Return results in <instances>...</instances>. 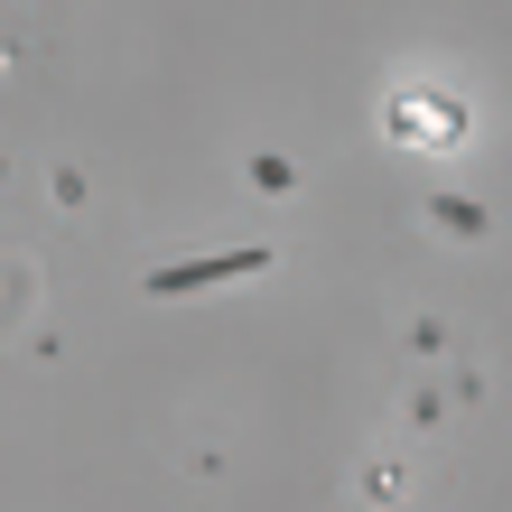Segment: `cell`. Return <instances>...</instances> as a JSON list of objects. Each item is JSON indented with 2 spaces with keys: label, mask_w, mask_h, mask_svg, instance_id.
I'll return each mask as SVG.
<instances>
[{
  "label": "cell",
  "mask_w": 512,
  "mask_h": 512,
  "mask_svg": "<svg viewBox=\"0 0 512 512\" xmlns=\"http://www.w3.org/2000/svg\"><path fill=\"white\" fill-rule=\"evenodd\" d=\"M280 261L270 243H243V252H205V261H168V270H149V298H196V289H224V280H261V270Z\"/></svg>",
  "instance_id": "cell-1"
},
{
  "label": "cell",
  "mask_w": 512,
  "mask_h": 512,
  "mask_svg": "<svg viewBox=\"0 0 512 512\" xmlns=\"http://www.w3.org/2000/svg\"><path fill=\"white\" fill-rule=\"evenodd\" d=\"M457 429V410H447V382L438 373H419L410 391H401V438H447Z\"/></svg>",
  "instance_id": "cell-2"
},
{
  "label": "cell",
  "mask_w": 512,
  "mask_h": 512,
  "mask_svg": "<svg viewBox=\"0 0 512 512\" xmlns=\"http://www.w3.org/2000/svg\"><path fill=\"white\" fill-rule=\"evenodd\" d=\"M243 187L280 205V196H298V187H308V168H298L289 149H243Z\"/></svg>",
  "instance_id": "cell-3"
},
{
  "label": "cell",
  "mask_w": 512,
  "mask_h": 512,
  "mask_svg": "<svg viewBox=\"0 0 512 512\" xmlns=\"http://www.w3.org/2000/svg\"><path fill=\"white\" fill-rule=\"evenodd\" d=\"M401 354H410L419 373H447V364H457V326H447V317H410L401 326Z\"/></svg>",
  "instance_id": "cell-4"
},
{
  "label": "cell",
  "mask_w": 512,
  "mask_h": 512,
  "mask_svg": "<svg viewBox=\"0 0 512 512\" xmlns=\"http://www.w3.org/2000/svg\"><path fill=\"white\" fill-rule=\"evenodd\" d=\"M28 308H38V261H28V252H0V336H10Z\"/></svg>",
  "instance_id": "cell-5"
},
{
  "label": "cell",
  "mask_w": 512,
  "mask_h": 512,
  "mask_svg": "<svg viewBox=\"0 0 512 512\" xmlns=\"http://www.w3.org/2000/svg\"><path fill=\"white\" fill-rule=\"evenodd\" d=\"M419 215H429V233H457V243H485V233H494V215L475 196H429Z\"/></svg>",
  "instance_id": "cell-6"
},
{
  "label": "cell",
  "mask_w": 512,
  "mask_h": 512,
  "mask_svg": "<svg viewBox=\"0 0 512 512\" xmlns=\"http://www.w3.org/2000/svg\"><path fill=\"white\" fill-rule=\"evenodd\" d=\"M354 494H364L373 512H391V503H410V457H391V447H382V457H373L364 475H354Z\"/></svg>",
  "instance_id": "cell-7"
},
{
  "label": "cell",
  "mask_w": 512,
  "mask_h": 512,
  "mask_svg": "<svg viewBox=\"0 0 512 512\" xmlns=\"http://www.w3.org/2000/svg\"><path fill=\"white\" fill-rule=\"evenodd\" d=\"M47 205H56V215H66V224H75L84 205H94V168H75V159H56V168H47Z\"/></svg>",
  "instance_id": "cell-8"
},
{
  "label": "cell",
  "mask_w": 512,
  "mask_h": 512,
  "mask_svg": "<svg viewBox=\"0 0 512 512\" xmlns=\"http://www.w3.org/2000/svg\"><path fill=\"white\" fill-rule=\"evenodd\" d=\"M0 187H10V149H0Z\"/></svg>",
  "instance_id": "cell-9"
}]
</instances>
